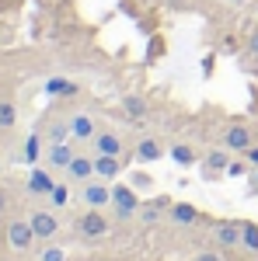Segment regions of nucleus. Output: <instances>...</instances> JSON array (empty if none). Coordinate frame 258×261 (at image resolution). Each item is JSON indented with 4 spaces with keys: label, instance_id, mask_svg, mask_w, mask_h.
Listing matches in <instances>:
<instances>
[{
    "label": "nucleus",
    "instance_id": "1",
    "mask_svg": "<svg viewBox=\"0 0 258 261\" xmlns=\"http://www.w3.org/2000/svg\"><path fill=\"white\" fill-rule=\"evenodd\" d=\"M139 205H143V199H139V192L133 188V185H122V181L112 185V209H115V220H133V216L139 213Z\"/></svg>",
    "mask_w": 258,
    "mask_h": 261
},
{
    "label": "nucleus",
    "instance_id": "2",
    "mask_svg": "<svg viewBox=\"0 0 258 261\" xmlns=\"http://www.w3.org/2000/svg\"><path fill=\"white\" fill-rule=\"evenodd\" d=\"M74 230H77L80 237H105L112 230V223H108V216L101 209H84L77 220H74Z\"/></svg>",
    "mask_w": 258,
    "mask_h": 261
},
{
    "label": "nucleus",
    "instance_id": "3",
    "mask_svg": "<svg viewBox=\"0 0 258 261\" xmlns=\"http://www.w3.org/2000/svg\"><path fill=\"white\" fill-rule=\"evenodd\" d=\"M80 199L87 209H101V205H112V181H101V178H91L80 185Z\"/></svg>",
    "mask_w": 258,
    "mask_h": 261
},
{
    "label": "nucleus",
    "instance_id": "4",
    "mask_svg": "<svg viewBox=\"0 0 258 261\" xmlns=\"http://www.w3.org/2000/svg\"><path fill=\"white\" fill-rule=\"evenodd\" d=\"M35 241H39V237H35V230H32L28 220H11L7 223V247H11V251L25 254V251H32Z\"/></svg>",
    "mask_w": 258,
    "mask_h": 261
},
{
    "label": "nucleus",
    "instance_id": "5",
    "mask_svg": "<svg viewBox=\"0 0 258 261\" xmlns=\"http://www.w3.org/2000/svg\"><path fill=\"white\" fill-rule=\"evenodd\" d=\"M223 146L234 150V153H248V150L255 146V133H251L244 122H234V125L223 129Z\"/></svg>",
    "mask_w": 258,
    "mask_h": 261
},
{
    "label": "nucleus",
    "instance_id": "6",
    "mask_svg": "<svg viewBox=\"0 0 258 261\" xmlns=\"http://www.w3.org/2000/svg\"><path fill=\"white\" fill-rule=\"evenodd\" d=\"M28 223H32V230H35L39 241H53V237L60 233V216H56L53 209H35V213L28 216Z\"/></svg>",
    "mask_w": 258,
    "mask_h": 261
},
{
    "label": "nucleus",
    "instance_id": "7",
    "mask_svg": "<svg viewBox=\"0 0 258 261\" xmlns=\"http://www.w3.org/2000/svg\"><path fill=\"white\" fill-rule=\"evenodd\" d=\"M126 161L122 157H112V153H95V178L101 181H119Z\"/></svg>",
    "mask_w": 258,
    "mask_h": 261
},
{
    "label": "nucleus",
    "instance_id": "8",
    "mask_svg": "<svg viewBox=\"0 0 258 261\" xmlns=\"http://www.w3.org/2000/svg\"><path fill=\"white\" fill-rule=\"evenodd\" d=\"M77 153H74V146L70 143H49V150H45V167H56V171H66L70 161H74Z\"/></svg>",
    "mask_w": 258,
    "mask_h": 261
},
{
    "label": "nucleus",
    "instance_id": "9",
    "mask_svg": "<svg viewBox=\"0 0 258 261\" xmlns=\"http://www.w3.org/2000/svg\"><path fill=\"white\" fill-rule=\"evenodd\" d=\"M230 150L223 146V150H209L206 157H202V178H220V174H227V167H230V157H227Z\"/></svg>",
    "mask_w": 258,
    "mask_h": 261
},
{
    "label": "nucleus",
    "instance_id": "10",
    "mask_svg": "<svg viewBox=\"0 0 258 261\" xmlns=\"http://www.w3.org/2000/svg\"><path fill=\"white\" fill-rule=\"evenodd\" d=\"M168 209H171V199H168V195H157V199H147V202H143L136 216L143 223H160L164 216H168Z\"/></svg>",
    "mask_w": 258,
    "mask_h": 261
},
{
    "label": "nucleus",
    "instance_id": "11",
    "mask_svg": "<svg viewBox=\"0 0 258 261\" xmlns=\"http://www.w3.org/2000/svg\"><path fill=\"white\" fill-rule=\"evenodd\" d=\"M168 220L178 223V226H196L202 220V213H199L192 202H171V209H168Z\"/></svg>",
    "mask_w": 258,
    "mask_h": 261
},
{
    "label": "nucleus",
    "instance_id": "12",
    "mask_svg": "<svg viewBox=\"0 0 258 261\" xmlns=\"http://www.w3.org/2000/svg\"><path fill=\"white\" fill-rule=\"evenodd\" d=\"M95 153H112V157H122V136L115 129H98V136H95Z\"/></svg>",
    "mask_w": 258,
    "mask_h": 261
},
{
    "label": "nucleus",
    "instance_id": "13",
    "mask_svg": "<svg viewBox=\"0 0 258 261\" xmlns=\"http://www.w3.org/2000/svg\"><path fill=\"white\" fill-rule=\"evenodd\" d=\"M241 223H244V220H227V223H217L213 237H217L220 247H241Z\"/></svg>",
    "mask_w": 258,
    "mask_h": 261
},
{
    "label": "nucleus",
    "instance_id": "14",
    "mask_svg": "<svg viewBox=\"0 0 258 261\" xmlns=\"http://www.w3.org/2000/svg\"><path fill=\"white\" fill-rule=\"evenodd\" d=\"M66 178L77 181V185L91 181V178H95V157H84V153H77V157L70 161V167H66Z\"/></svg>",
    "mask_w": 258,
    "mask_h": 261
},
{
    "label": "nucleus",
    "instance_id": "15",
    "mask_svg": "<svg viewBox=\"0 0 258 261\" xmlns=\"http://www.w3.org/2000/svg\"><path fill=\"white\" fill-rule=\"evenodd\" d=\"M53 174H49V167H32V174H28V192L32 195H45L49 199V192H53Z\"/></svg>",
    "mask_w": 258,
    "mask_h": 261
},
{
    "label": "nucleus",
    "instance_id": "16",
    "mask_svg": "<svg viewBox=\"0 0 258 261\" xmlns=\"http://www.w3.org/2000/svg\"><path fill=\"white\" fill-rule=\"evenodd\" d=\"M70 136H74V140H95V136H98V125H95V119H91V115H84V112H77V115H74V119H70Z\"/></svg>",
    "mask_w": 258,
    "mask_h": 261
},
{
    "label": "nucleus",
    "instance_id": "17",
    "mask_svg": "<svg viewBox=\"0 0 258 261\" xmlns=\"http://www.w3.org/2000/svg\"><path fill=\"white\" fill-rule=\"evenodd\" d=\"M77 91H80V84L66 81V77H49V81H45V94H49V98H74Z\"/></svg>",
    "mask_w": 258,
    "mask_h": 261
},
{
    "label": "nucleus",
    "instance_id": "18",
    "mask_svg": "<svg viewBox=\"0 0 258 261\" xmlns=\"http://www.w3.org/2000/svg\"><path fill=\"white\" fill-rule=\"evenodd\" d=\"M160 157H164V146H160L154 136H143V140L136 143V161L154 164V161H160Z\"/></svg>",
    "mask_w": 258,
    "mask_h": 261
},
{
    "label": "nucleus",
    "instance_id": "19",
    "mask_svg": "<svg viewBox=\"0 0 258 261\" xmlns=\"http://www.w3.org/2000/svg\"><path fill=\"white\" fill-rule=\"evenodd\" d=\"M171 161L178 164V167H192V164H199V153L189 143H171Z\"/></svg>",
    "mask_w": 258,
    "mask_h": 261
},
{
    "label": "nucleus",
    "instance_id": "20",
    "mask_svg": "<svg viewBox=\"0 0 258 261\" xmlns=\"http://www.w3.org/2000/svg\"><path fill=\"white\" fill-rule=\"evenodd\" d=\"M241 247L248 254H258V223H251V220L241 223Z\"/></svg>",
    "mask_w": 258,
    "mask_h": 261
},
{
    "label": "nucleus",
    "instance_id": "21",
    "mask_svg": "<svg viewBox=\"0 0 258 261\" xmlns=\"http://www.w3.org/2000/svg\"><path fill=\"white\" fill-rule=\"evenodd\" d=\"M21 157H25V164H32V167L42 161V136H39V133H32V136L25 140V150H21Z\"/></svg>",
    "mask_w": 258,
    "mask_h": 261
},
{
    "label": "nucleus",
    "instance_id": "22",
    "mask_svg": "<svg viewBox=\"0 0 258 261\" xmlns=\"http://www.w3.org/2000/svg\"><path fill=\"white\" fill-rule=\"evenodd\" d=\"M122 112H126L129 119H143V115H147V101L139 98V94H126V98H122Z\"/></svg>",
    "mask_w": 258,
    "mask_h": 261
},
{
    "label": "nucleus",
    "instance_id": "23",
    "mask_svg": "<svg viewBox=\"0 0 258 261\" xmlns=\"http://www.w3.org/2000/svg\"><path fill=\"white\" fill-rule=\"evenodd\" d=\"M45 140L49 143H70L74 140V136H70V122H53L49 133H45Z\"/></svg>",
    "mask_w": 258,
    "mask_h": 261
},
{
    "label": "nucleus",
    "instance_id": "24",
    "mask_svg": "<svg viewBox=\"0 0 258 261\" xmlns=\"http://www.w3.org/2000/svg\"><path fill=\"white\" fill-rule=\"evenodd\" d=\"M18 125V108L11 101H0V129H14Z\"/></svg>",
    "mask_w": 258,
    "mask_h": 261
},
{
    "label": "nucleus",
    "instance_id": "25",
    "mask_svg": "<svg viewBox=\"0 0 258 261\" xmlns=\"http://www.w3.org/2000/svg\"><path fill=\"white\" fill-rule=\"evenodd\" d=\"M49 202H53V209H63V205L70 202V185L56 181V185H53V192H49Z\"/></svg>",
    "mask_w": 258,
    "mask_h": 261
},
{
    "label": "nucleus",
    "instance_id": "26",
    "mask_svg": "<svg viewBox=\"0 0 258 261\" xmlns=\"http://www.w3.org/2000/svg\"><path fill=\"white\" fill-rule=\"evenodd\" d=\"M129 185H133L136 192H150V188H154V178H150L147 171H133V178H129Z\"/></svg>",
    "mask_w": 258,
    "mask_h": 261
},
{
    "label": "nucleus",
    "instance_id": "27",
    "mask_svg": "<svg viewBox=\"0 0 258 261\" xmlns=\"http://www.w3.org/2000/svg\"><path fill=\"white\" fill-rule=\"evenodd\" d=\"M251 174V167L244 161H230V167H227V178H248Z\"/></svg>",
    "mask_w": 258,
    "mask_h": 261
},
{
    "label": "nucleus",
    "instance_id": "28",
    "mask_svg": "<svg viewBox=\"0 0 258 261\" xmlns=\"http://www.w3.org/2000/svg\"><path fill=\"white\" fill-rule=\"evenodd\" d=\"M160 53H164V39H160V35H154V39H150V45H147V60H150V63L160 60Z\"/></svg>",
    "mask_w": 258,
    "mask_h": 261
},
{
    "label": "nucleus",
    "instance_id": "29",
    "mask_svg": "<svg viewBox=\"0 0 258 261\" xmlns=\"http://www.w3.org/2000/svg\"><path fill=\"white\" fill-rule=\"evenodd\" d=\"M42 261H66V251L63 247H45L42 251Z\"/></svg>",
    "mask_w": 258,
    "mask_h": 261
},
{
    "label": "nucleus",
    "instance_id": "30",
    "mask_svg": "<svg viewBox=\"0 0 258 261\" xmlns=\"http://www.w3.org/2000/svg\"><path fill=\"white\" fill-rule=\"evenodd\" d=\"M244 49H248L251 56H258V24L251 28V32H248V42H244Z\"/></svg>",
    "mask_w": 258,
    "mask_h": 261
},
{
    "label": "nucleus",
    "instance_id": "31",
    "mask_svg": "<svg viewBox=\"0 0 258 261\" xmlns=\"http://www.w3.org/2000/svg\"><path fill=\"white\" fill-rule=\"evenodd\" d=\"M192 261H223V258H220L217 251H199V254H196Z\"/></svg>",
    "mask_w": 258,
    "mask_h": 261
},
{
    "label": "nucleus",
    "instance_id": "32",
    "mask_svg": "<svg viewBox=\"0 0 258 261\" xmlns=\"http://www.w3.org/2000/svg\"><path fill=\"white\" fill-rule=\"evenodd\" d=\"M248 185H251V195H258V167H251V174H248Z\"/></svg>",
    "mask_w": 258,
    "mask_h": 261
},
{
    "label": "nucleus",
    "instance_id": "33",
    "mask_svg": "<svg viewBox=\"0 0 258 261\" xmlns=\"http://www.w3.org/2000/svg\"><path fill=\"white\" fill-rule=\"evenodd\" d=\"M244 161L251 164V167H258V146H251V150H248V153H244Z\"/></svg>",
    "mask_w": 258,
    "mask_h": 261
},
{
    "label": "nucleus",
    "instance_id": "34",
    "mask_svg": "<svg viewBox=\"0 0 258 261\" xmlns=\"http://www.w3.org/2000/svg\"><path fill=\"white\" fill-rule=\"evenodd\" d=\"M4 209H7V192L0 188V213H4Z\"/></svg>",
    "mask_w": 258,
    "mask_h": 261
},
{
    "label": "nucleus",
    "instance_id": "35",
    "mask_svg": "<svg viewBox=\"0 0 258 261\" xmlns=\"http://www.w3.org/2000/svg\"><path fill=\"white\" fill-rule=\"evenodd\" d=\"M227 4H234V7H241V4H248V0H227Z\"/></svg>",
    "mask_w": 258,
    "mask_h": 261
},
{
    "label": "nucleus",
    "instance_id": "36",
    "mask_svg": "<svg viewBox=\"0 0 258 261\" xmlns=\"http://www.w3.org/2000/svg\"><path fill=\"white\" fill-rule=\"evenodd\" d=\"M0 153H4V140H0Z\"/></svg>",
    "mask_w": 258,
    "mask_h": 261
}]
</instances>
